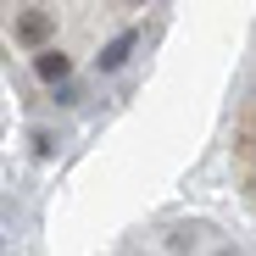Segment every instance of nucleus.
<instances>
[{
	"label": "nucleus",
	"instance_id": "f257e3e1",
	"mask_svg": "<svg viewBox=\"0 0 256 256\" xmlns=\"http://www.w3.org/2000/svg\"><path fill=\"white\" fill-rule=\"evenodd\" d=\"M134 45H140V28H122L117 39H112V45H100V56H95V67L100 72H117L128 56H134Z\"/></svg>",
	"mask_w": 256,
	"mask_h": 256
},
{
	"label": "nucleus",
	"instance_id": "f03ea898",
	"mask_svg": "<svg viewBox=\"0 0 256 256\" xmlns=\"http://www.w3.org/2000/svg\"><path fill=\"white\" fill-rule=\"evenodd\" d=\"M128 6H145V0H128Z\"/></svg>",
	"mask_w": 256,
	"mask_h": 256
}]
</instances>
